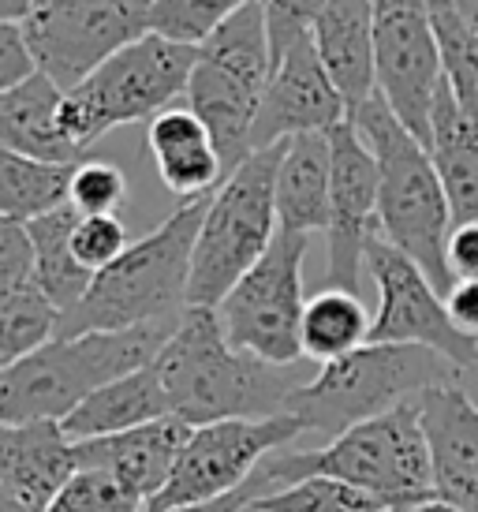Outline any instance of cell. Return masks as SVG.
I'll return each instance as SVG.
<instances>
[{
  "label": "cell",
  "mask_w": 478,
  "mask_h": 512,
  "mask_svg": "<svg viewBox=\"0 0 478 512\" xmlns=\"http://www.w3.org/2000/svg\"><path fill=\"white\" fill-rule=\"evenodd\" d=\"M169 412L187 427H210L225 419H269L281 415L299 385L292 367L232 348L221 314L191 307L154 359Z\"/></svg>",
  "instance_id": "1"
},
{
  "label": "cell",
  "mask_w": 478,
  "mask_h": 512,
  "mask_svg": "<svg viewBox=\"0 0 478 512\" xmlns=\"http://www.w3.org/2000/svg\"><path fill=\"white\" fill-rule=\"evenodd\" d=\"M254 475L262 479L266 494L310 475H329L381 498L393 512H411L437 501L419 400L344 430L325 449H281Z\"/></svg>",
  "instance_id": "2"
},
{
  "label": "cell",
  "mask_w": 478,
  "mask_h": 512,
  "mask_svg": "<svg viewBox=\"0 0 478 512\" xmlns=\"http://www.w3.org/2000/svg\"><path fill=\"white\" fill-rule=\"evenodd\" d=\"M210 199L180 202L161 225L94 277L86 299L60 318V337L180 322L187 314L191 262Z\"/></svg>",
  "instance_id": "3"
},
{
  "label": "cell",
  "mask_w": 478,
  "mask_h": 512,
  "mask_svg": "<svg viewBox=\"0 0 478 512\" xmlns=\"http://www.w3.org/2000/svg\"><path fill=\"white\" fill-rule=\"evenodd\" d=\"M352 124L378 157L381 236L393 243L396 251H404L434 281L441 296H449L456 285L449 273L452 210L434 157L404 128V120L389 109V101L381 94L355 109Z\"/></svg>",
  "instance_id": "4"
},
{
  "label": "cell",
  "mask_w": 478,
  "mask_h": 512,
  "mask_svg": "<svg viewBox=\"0 0 478 512\" xmlns=\"http://www.w3.org/2000/svg\"><path fill=\"white\" fill-rule=\"evenodd\" d=\"M183 322V318H180ZM180 322L57 337L42 352L0 370V419L4 427L19 423H64L86 397L150 367L169 344Z\"/></svg>",
  "instance_id": "5"
},
{
  "label": "cell",
  "mask_w": 478,
  "mask_h": 512,
  "mask_svg": "<svg viewBox=\"0 0 478 512\" xmlns=\"http://www.w3.org/2000/svg\"><path fill=\"white\" fill-rule=\"evenodd\" d=\"M445 382H460V370L430 348L366 344L337 363H325L288 397L284 412L296 415L307 434L337 438L359 423H370L400 404L419 400L426 389Z\"/></svg>",
  "instance_id": "6"
},
{
  "label": "cell",
  "mask_w": 478,
  "mask_h": 512,
  "mask_svg": "<svg viewBox=\"0 0 478 512\" xmlns=\"http://www.w3.org/2000/svg\"><path fill=\"white\" fill-rule=\"evenodd\" d=\"M284 146L254 150L236 172H228L225 184L210 195V210L202 217L191 262V292L187 311L206 307L217 311L232 288L258 266L277 232V172H281Z\"/></svg>",
  "instance_id": "7"
},
{
  "label": "cell",
  "mask_w": 478,
  "mask_h": 512,
  "mask_svg": "<svg viewBox=\"0 0 478 512\" xmlns=\"http://www.w3.org/2000/svg\"><path fill=\"white\" fill-rule=\"evenodd\" d=\"M273 45L262 0L232 15L213 38L198 45V64L187 86V109L213 131L225 157V172H236L251 157V131L273 79Z\"/></svg>",
  "instance_id": "8"
},
{
  "label": "cell",
  "mask_w": 478,
  "mask_h": 512,
  "mask_svg": "<svg viewBox=\"0 0 478 512\" xmlns=\"http://www.w3.org/2000/svg\"><path fill=\"white\" fill-rule=\"evenodd\" d=\"M195 64V45L146 34L142 42L127 45L109 64H101L86 83L64 94L60 128L71 139V146L86 154V146L98 143L105 131L154 120L165 109H172L176 98H187Z\"/></svg>",
  "instance_id": "9"
},
{
  "label": "cell",
  "mask_w": 478,
  "mask_h": 512,
  "mask_svg": "<svg viewBox=\"0 0 478 512\" xmlns=\"http://www.w3.org/2000/svg\"><path fill=\"white\" fill-rule=\"evenodd\" d=\"M310 236L277 232V240L258 258L243 281L217 307L232 348L251 352L273 367H296L303 356V258Z\"/></svg>",
  "instance_id": "10"
},
{
  "label": "cell",
  "mask_w": 478,
  "mask_h": 512,
  "mask_svg": "<svg viewBox=\"0 0 478 512\" xmlns=\"http://www.w3.org/2000/svg\"><path fill=\"white\" fill-rule=\"evenodd\" d=\"M30 49L68 94L127 45L154 34V0H42L23 19Z\"/></svg>",
  "instance_id": "11"
},
{
  "label": "cell",
  "mask_w": 478,
  "mask_h": 512,
  "mask_svg": "<svg viewBox=\"0 0 478 512\" xmlns=\"http://www.w3.org/2000/svg\"><path fill=\"white\" fill-rule=\"evenodd\" d=\"M307 434L296 415H269V419H225L210 427H195L183 445L180 464L172 471L169 486L157 494L146 512H172L183 505L217 501L247 486L254 471L273 453Z\"/></svg>",
  "instance_id": "12"
},
{
  "label": "cell",
  "mask_w": 478,
  "mask_h": 512,
  "mask_svg": "<svg viewBox=\"0 0 478 512\" xmlns=\"http://www.w3.org/2000/svg\"><path fill=\"white\" fill-rule=\"evenodd\" d=\"M366 270L378 285L370 344H419L445 356L460 374L478 370V337L452 322L449 303L434 281L381 232L366 243Z\"/></svg>",
  "instance_id": "13"
},
{
  "label": "cell",
  "mask_w": 478,
  "mask_h": 512,
  "mask_svg": "<svg viewBox=\"0 0 478 512\" xmlns=\"http://www.w3.org/2000/svg\"><path fill=\"white\" fill-rule=\"evenodd\" d=\"M374 49L378 94L430 150L434 105L445 83L430 0H374Z\"/></svg>",
  "instance_id": "14"
},
{
  "label": "cell",
  "mask_w": 478,
  "mask_h": 512,
  "mask_svg": "<svg viewBox=\"0 0 478 512\" xmlns=\"http://www.w3.org/2000/svg\"><path fill=\"white\" fill-rule=\"evenodd\" d=\"M333 143V187H329V288L355 292L359 266H366V243L381 232L378 202H381V172L378 157L370 150L359 128L344 120L329 131Z\"/></svg>",
  "instance_id": "15"
},
{
  "label": "cell",
  "mask_w": 478,
  "mask_h": 512,
  "mask_svg": "<svg viewBox=\"0 0 478 512\" xmlns=\"http://www.w3.org/2000/svg\"><path fill=\"white\" fill-rule=\"evenodd\" d=\"M344 120H352V109L340 98L337 83L329 79L307 34L273 68V79H269V90L251 131V154L288 143L296 135H310V131H333Z\"/></svg>",
  "instance_id": "16"
},
{
  "label": "cell",
  "mask_w": 478,
  "mask_h": 512,
  "mask_svg": "<svg viewBox=\"0 0 478 512\" xmlns=\"http://www.w3.org/2000/svg\"><path fill=\"white\" fill-rule=\"evenodd\" d=\"M419 415L437 501L460 512H478V404L460 382H445L422 393Z\"/></svg>",
  "instance_id": "17"
},
{
  "label": "cell",
  "mask_w": 478,
  "mask_h": 512,
  "mask_svg": "<svg viewBox=\"0 0 478 512\" xmlns=\"http://www.w3.org/2000/svg\"><path fill=\"white\" fill-rule=\"evenodd\" d=\"M191 430L183 419L165 415L157 423L146 427L124 430L113 438H94V441H75V453H79V468L109 471L116 483L131 490L142 505L169 486L172 471L180 464L183 445L191 441Z\"/></svg>",
  "instance_id": "18"
},
{
  "label": "cell",
  "mask_w": 478,
  "mask_h": 512,
  "mask_svg": "<svg viewBox=\"0 0 478 512\" xmlns=\"http://www.w3.org/2000/svg\"><path fill=\"white\" fill-rule=\"evenodd\" d=\"M79 453L64 423H19L0 430V498L49 512L57 494L75 479Z\"/></svg>",
  "instance_id": "19"
},
{
  "label": "cell",
  "mask_w": 478,
  "mask_h": 512,
  "mask_svg": "<svg viewBox=\"0 0 478 512\" xmlns=\"http://www.w3.org/2000/svg\"><path fill=\"white\" fill-rule=\"evenodd\" d=\"M310 42L352 113L378 94L374 0H329L310 27Z\"/></svg>",
  "instance_id": "20"
},
{
  "label": "cell",
  "mask_w": 478,
  "mask_h": 512,
  "mask_svg": "<svg viewBox=\"0 0 478 512\" xmlns=\"http://www.w3.org/2000/svg\"><path fill=\"white\" fill-rule=\"evenodd\" d=\"M146 146L154 157L161 184L183 202L210 199V191L225 184V157L213 143V131L198 120V113L172 105L146 128Z\"/></svg>",
  "instance_id": "21"
},
{
  "label": "cell",
  "mask_w": 478,
  "mask_h": 512,
  "mask_svg": "<svg viewBox=\"0 0 478 512\" xmlns=\"http://www.w3.org/2000/svg\"><path fill=\"white\" fill-rule=\"evenodd\" d=\"M60 90L45 72L0 94V146L38 161H86L60 128Z\"/></svg>",
  "instance_id": "22"
},
{
  "label": "cell",
  "mask_w": 478,
  "mask_h": 512,
  "mask_svg": "<svg viewBox=\"0 0 478 512\" xmlns=\"http://www.w3.org/2000/svg\"><path fill=\"white\" fill-rule=\"evenodd\" d=\"M329 187H333V143L329 131L288 139L277 172V217L284 232L329 228Z\"/></svg>",
  "instance_id": "23"
},
{
  "label": "cell",
  "mask_w": 478,
  "mask_h": 512,
  "mask_svg": "<svg viewBox=\"0 0 478 512\" xmlns=\"http://www.w3.org/2000/svg\"><path fill=\"white\" fill-rule=\"evenodd\" d=\"M430 157H434L441 187L449 195L452 225L478 221V120H471L460 109L449 79L441 83L434 105Z\"/></svg>",
  "instance_id": "24"
},
{
  "label": "cell",
  "mask_w": 478,
  "mask_h": 512,
  "mask_svg": "<svg viewBox=\"0 0 478 512\" xmlns=\"http://www.w3.org/2000/svg\"><path fill=\"white\" fill-rule=\"evenodd\" d=\"M165 415H172L169 400H165L161 378H157L154 363H150V367H142L135 374L120 378V382L98 389L94 397H86L64 419V430L75 441H94V438H113V434H124V430L146 427V423H157Z\"/></svg>",
  "instance_id": "25"
},
{
  "label": "cell",
  "mask_w": 478,
  "mask_h": 512,
  "mask_svg": "<svg viewBox=\"0 0 478 512\" xmlns=\"http://www.w3.org/2000/svg\"><path fill=\"white\" fill-rule=\"evenodd\" d=\"M79 161H38L0 150V214L4 221L30 225L38 217L64 210L71 202V180Z\"/></svg>",
  "instance_id": "26"
},
{
  "label": "cell",
  "mask_w": 478,
  "mask_h": 512,
  "mask_svg": "<svg viewBox=\"0 0 478 512\" xmlns=\"http://www.w3.org/2000/svg\"><path fill=\"white\" fill-rule=\"evenodd\" d=\"M79 217L83 214L68 202L64 210H53V214L27 225L30 240H34V258H38L34 277L45 288V296L60 307V314L75 311L86 299L90 285H94V277H98V273L86 270L83 262L75 258V251H71V232L79 225Z\"/></svg>",
  "instance_id": "27"
},
{
  "label": "cell",
  "mask_w": 478,
  "mask_h": 512,
  "mask_svg": "<svg viewBox=\"0 0 478 512\" xmlns=\"http://www.w3.org/2000/svg\"><path fill=\"white\" fill-rule=\"evenodd\" d=\"M370 326L363 299L344 288H322L303 311V356L314 363H337L370 344Z\"/></svg>",
  "instance_id": "28"
},
{
  "label": "cell",
  "mask_w": 478,
  "mask_h": 512,
  "mask_svg": "<svg viewBox=\"0 0 478 512\" xmlns=\"http://www.w3.org/2000/svg\"><path fill=\"white\" fill-rule=\"evenodd\" d=\"M60 318H64L60 307L45 296L38 281L0 292V363L12 367L57 341Z\"/></svg>",
  "instance_id": "29"
},
{
  "label": "cell",
  "mask_w": 478,
  "mask_h": 512,
  "mask_svg": "<svg viewBox=\"0 0 478 512\" xmlns=\"http://www.w3.org/2000/svg\"><path fill=\"white\" fill-rule=\"evenodd\" d=\"M430 19L452 94L460 109L478 120V27L460 12L456 0H430Z\"/></svg>",
  "instance_id": "30"
},
{
  "label": "cell",
  "mask_w": 478,
  "mask_h": 512,
  "mask_svg": "<svg viewBox=\"0 0 478 512\" xmlns=\"http://www.w3.org/2000/svg\"><path fill=\"white\" fill-rule=\"evenodd\" d=\"M247 512H393L381 498L329 475H310L299 483L262 494Z\"/></svg>",
  "instance_id": "31"
},
{
  "label": "cell",
  "mask_w": 478,
  "mask_h": 512,
  "mask_svg": "<svg viewBox=\"0 0 478 512\" xmlns=\"http://www.w3.org/2000/svg\"><path fill=\"white\" fill-rule=\"evenodd\" d=\"M251 4L258 0H154V34L198 49Z\"/></svg>",
  "instance_id": "32"
},
{
  "label": "cell",
  "mask_w": 478,
  "mask_h": 512,
  "mask_svg": "<svg viewBox=\"0 0 478 512\" xmlns=\"http://www.w3.org/2000/svg\"><path fill=\"white\" fill-rule=\"evenodd\" d=\"M127 202V176L120 165L101 161V157H86L75 169L71 180V206L83 217H109L124 210Z\"/></svg>",
  "instance_id": "33"
},
{
  "label": "cell",
  "mask_w": 478,
  "mask_h": 512,
  "mask_svg": "<svg viewBox=\"0 0 478 512\" xmlns=\"http://www.w3.org/2000/svg\"><path fill=\"white\" fill-rule=\"evenodd\" d=\"M49 512H146V505L116 483L109 471L79 468L49 505Z\"/></svg>",
  "instance_id": "34"
},
{
  "label": "cell",
  "mask_w": 478,
  "mask_h": 512,
  "mask_svg": "<svg viewBox=\"0 0 478 512\" xmlns=\"http://www.w3.org/2000/svg\"><path fill=\"white\" fill-rule=\"evenodd\" d=\"M127 247V225L116 214L109 217H79V225L71 232V251L90 273L109 270Z\"/></svg>",
  "instance_id": "35"
},
{
  "label": "cell",
  "mask_w": 478,
  "mask_h": 512,
  "mask_svg": "<svg viewBox=\"0 0 478 512\" xmlns=\"http://www.w3.org/2000/svg\"><path fill=\"white\" fill-rule=\"evenodd\" d=\"M329 0H262L269 27V45H273V60H281L299 38H307L310 27L318 23Z\"/></svg>",
  "instance_id": "36"
},
{
  "label": "cell",
  "mask_w": 478,
  "mask_h": 512,
  "mask_svg": "<svg viewBox=\"0 0 478 512\" xmlns=\"http://www.w3.org/2000/svg\"><path fill=\"white\" fill-rule=\"evenodd\" d=\"M34 270H38V258H34V240H30L27 225L0 221V292L38 281Z\"/></svg>",
  "instance_id": "37"
},
{
  "label": "cell",
  "mask_w": 478,
  "mask_h": 512,
  "mask_svg": "<svg viewBox=\"0 0 478 512\" xmlns=\"http://www.w3.org/2000/svg\"><path fill=\"white\" fill-rule=\"evenodd\" d=\"M38 72L42 68H38V57L23 34V23H0V94L23 86Z\"/></svg>",
  "instance_id": "38"
},
{
  "label": "cell",
  "mask_w": 478,
  "mask_h": 512,
  "mask_svg": "<svg viewBox=\"0 0 478 512\" xmlns=\"http://www.w3.org/2000/svg\"><path fill=\"white\" fill-rule=\"evenodd\" d=\"M449 273H452V281H478V221L452 225Z\"/></svg>",
  "instance_id": "39"
},
{
  "label": "cell",
  "mask_w": 478,
  "mask_h": 512,
  "mask_svg": "<svg viewBox=\"0 0 478 512\" xmlns=\"http://www.w3.org/2000/svg\"><path fill=\"white\" fill-rule=\"evenodd\" d=\"M445 303H449L452 322L464 333L478 337V281H456L452 292L445 296Z\"/></svg>",
  "instance_id": "40"
},
{
  "label": "cell",
  "mask_w": 478,
  "mask_h": 512,
  "mask_svg": "<svg viewBox=\"0 0 478 512\" xmlns=\"http://www.w3.org/2000/svg\"><path fill=\"white\" fill-rule=\"evenodd\" d=\"M262 494H266L262 479H258V475H251V479H247V486H239V490H232V494H225V498L202 501V505H183V509H172V512H247V509H251V501H258Z\"/></svg>",
  "instance_id": "41"
},
{
  "label": "cell",
  "mask_w": 478,
  "mask_h": 512,
  "mask_svg": "<svg viewBox=\"0 0 478 512\" xmlns=\"http://www.w3.org/2000/svg\"><path fill=\"white\" fill-rule=\"evenodd\" d=\"M38 4L42 0H0V15H4V23H23Z\"/></svg>",
  "instance_id": "42"
},
{
  "label": "cell",
  "mask_w": 478,
  "mask_h": 512,
  "mask_svg": "<svg viewBox=\"0 0 478 512\" xmlns=\"http://www.w3.org/2000/svg\"><path fill=\"white\" fill-rule=\"evenodd\" d=\"M456 4H460V12H464L467 19L478 27V0H456Z\"/></svg>",
  "instance_id": "43"
},
{
  "label": "cell",
  "mask_w": 478,
  "mask_h": 512,
  "mask_svg": "<svg viewBox=\"0 0 478 512\" xmlns=\"http://www.w3.org/2000/svg\"><path fill=\"white\" fill-rule=\"evenodd\" d=\"M411 512H460V509H452L445 501H430V505H419V509H411Z\"/></svg>",
  "instance_id": "44"
}]
</instances>
